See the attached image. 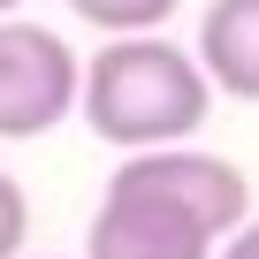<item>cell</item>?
Returning a JSON list of instances; mask_svg holds the SVG:
<instances>
[{
  "label": "cell",
  "instance_id": "cell-6",
  "mask_svg": "<svg viewBox=\"0 0 259 259\" xmlns=\"http://www.w3.org/2000/svg\"><path fill=\"white\" fill-rule=\"evenodd\" d=\"M176 8H183V0H69V16L92 23V31H107V38H122V31H160Z\"/></svg>",
  "mask_w": 259,
  "mask_h": 259
},
{
  "label": "cell",
  "instance_id": "cell-9",
  "mask_svg": "<svg viewBox=\"0 0 259 259\" xmlns=\"http://www.w3.org/2000/svg\"><path fill=\"white\" fill-rule=\"evenodd\" d=\"M16 8H23V0H0V16H16Z\"/></svg>",
  "mask_w": 259,
  "mask_h": 259
},
{
  "label": "cell",
  "instance_id": "cell-5",
  "mask_svg": "<svg viewBox=\"0 0 259 259\" xmlns=\"http://www.w3.org/2000/svg\"><path fill=\"white\" fill-rule=\"evenodd\" d=\"M198 69L221 99L259 107V0H213L198 16Z\"/></svg>",
  "mask_w": 259,
  "mask_h": 259
},
{
  "label": "cell",
  "instance_id": "cell-3",
  "mask_svg": "<svg viewBox=\"0 0 259 259\" xmlns=\"http://www.w3.org/2000/svg\"><path fill=\"white\" fill-rule=\"evenodd\" d=\"M213 244L221 236L191 206L130 176H107V198L84 229V259H213Z\"/></svg>",
  "mask_w": 259,
  "mask_h": 259
},
{
  "label": "cell",
  "instance_id": "cell-1",
  "mask_svg": "<svg viewBox=\"0 0 259 259\" xmlns=\"http://www.w3.org/2000/svg\"><path fill=\"white\" fill-rule=\"evenodd\" d=\"M76 114L92 122V138H107L122 153L183 145L213 114V76L198 69V54L168 46L160 31H122L114 46H99L84 61Z\"/></svg>",
  "mask_w": 259,
  "mask_h": 259
},
{
  "label": "cell",
  "instance_id": "cell-4",
  "mask_svg": "<svg viewBox=\"0 0 259 259\" xmlns=\"http://www.w3.org/2000/svg\"><path fill=\"white\" fill-rule=\"evenodd\" d=\"M114 176L168 191V198H176V206H191L213 236H229V229L251 213V176H244L236 160H221V153H198L191 138H183V145H145V153H122V168H114Z\"/></svg>",
  "mask_w": 259,
  "mask_h": 259
},
{
  "label": "cell",
  "instance_id": "cell-2",
  "mask_svg": "<svg viewBox=\"0 0 259 259\" xmlns=\"http://www.w3.org/2000/svg\"><path fill=\"white\" fill-rule=\"evenodd\" d=\"M76 84H84V61L61 31H46L31 16H0V138L8 145L46 138L54 122H69Z\"/></svg>",
  "mask_w": 259,
  "mask_h": 259
},
{
  "label": "cell",
  "instance_id": "cell-10",
  "mask_svg": "<svg viewBox=\"0 0 259 259\" xmlns=\"http://www.w3.org/2000/svg\"><path fill=\"white\" fill-rule=\"evenodd\" d=\"M16 259H23V251H16Z\"/></svg>",
  "mask_w": 259,
  "mask_h": 259
},
{
  "label": "cell",
  "instance_id": "cell-8",
  "mask_svg": "<svg viewBox=\"0 0 259 259\" xmlns=\"http://www.w3.org/2000/svg\"><path fill=\"white\" fill-rule=\"evenodd\" d=\"M213 259H259V213H244V221L213 244Z\"/></svg>",
  "mask_w": 259,
  "mask_h": 259
},
{
  "label": "cell",
  "instance_id": "cell-7",
  "mask_svg": "<svg viewBox=\"0 0 259 259\" xmlns=\"http://www.w3.org/2000/svg\"><path fill=\"white\" fill-rule=\"evenodd\" d=\"M23 236H31V198H23V183L8 168H0V259H16Z\"/></svg>",
  "mask_w": 259,
  "mask_h": 259
}]
</instances>
